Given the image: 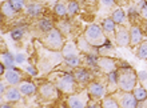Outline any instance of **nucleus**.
Wrapping results in <instances>:
<instances>
[{
    "instance_id": "nucleus-11",
    "label": "nucleus",
    "mask_w": 147,
    "mask_h": 108,
    "mask_svg": "<svg viewBox=\"0 0 147 108\" xmlns=\"http://www.w3.org/2000/svg\"><path fill=\"white\" fill-rule=\"evenodd\" d=\"M5 79H7V81L9 83V84H18V83H20V73L18 72V71H13V70H9L7 71V73H5Z\"/></svg>"
},
{
    "instance_id": "nucleus-40",
    "label": "nucleus",
    "mask_w": 147,
    "mask_h": 108,
    "mask_svg": "<svg viewBox=\"0 0 147 108\" xmlns=\"http://www.w3.org/2000/svg\"><path fill=\"white\" fill-rule=\"evenodd\" d=\"M115 3H118V4H126V3H127V0H115Z\"/></svg>"
},
{
    "instance_id": "nucleus-9",
    "label": "nucleus",
    "mask_w": 147,
    "mask_h": 108,
    "mask_svg": "<svg viewBox=\"0 0 147 108\" xmlns=\"http://www.w3.org/2000/svg\"><path fill=\"white\" fill-rule=\"evenodd\" d=\"M142 32L138 27H132L131 31H130V43H131V46H136V44H139L142 42Z\"/></svg>"
},
{
    "instance_id": "nucleus-25",
    "label": "nucleus",
    "mask_w": 147,
    "mask_h": 108,
    "mask_svg": "<svg viewBox=\"0 0 147 108\" xmlns=\"http://www.w3.org/2000/svg\"><path fill=\"white\" fill-rule=\"evenodd\" d=\"M55 13L59 16H64L66 13H68V12H67V7L63 3H58L55 5Z\"/></svg>"
},
{
    "instance_id": "nucleus-19",
    "label": "nucleus",
    "mask_w": 147,
    "mask_h": 108,
    "mask_svg": "<svg viewBox=\"0 0 147 108\" xmlns=\"http://www.w3.org/2000/svg\"><path fill=\"white\" fill-rule=\"evenodd\" d=\"M112 20L118 24H123L124 20H126V15H124V12L122 9H116L114 13H112Z\"/></svg>"
},
{
    "instance_id": "nucleus-1",
    "label": "nucleus",
    "mask_w": 147,
    "mask_h": 108,
    "mask_svg": "<svg viewBox=\"0 0 147 108\" xmlns=\"http://www.w3.org/2000/svg\"><path fill=\"white\" fill-rule=\"evenodd\" d=\"M135 83H136V75L131 68H126L119 75L118 84H119L120 89H123L126 92H130V91L135 88Z\"/></svg>"
},
{
    "instance_id": "nucleus-2",
    "label": "nucleus",
    "mask_w": 147,
    "mask_h": 108,
    "mask_svg": "<svg viewBox=\"0 0 147 108\" xmlns=\"http://www.w3.org/2000/svg\"><path fill=\"white\" fill-rule=\"evenodd\" d=\"M86 39L90 44L92 46H99V44H103L105 42V36H103V32L98 25L92 24V25H88L87 30H86Z\"/></svg>"
},
{
    "instance_id": "nucleus-41",
    "label": "nucleus",
    "mask_w": 147,
    "mask_h": 108,
    "mask_svg": "<svg viewBox=\"0 0 147 108\" xmlns=\"http://www.w3.org/2000/svg\"><path fill=\"white\" fill-rule=\"evenodd\" d=\"M4 89H5V87H4V83H1V93H4Z\"/></svg>"
},
{
    "instance_id": "nucleus-22",
    "label": "nucleus",
    "mask_w": 147,
    "mask_h": 108,
    "mask_svg": "<svg viewBox=\"0 0 147 108\" xmlns=\"http://www.w3.org/2000/svg\"><path fill=\"white\" fill-rule=\"evenodd\" d=\"M39 28L44 32H50L52 30V21L48 19H42L39 21Z\"/></svg>"
},
{
    "instance_id": "nucleus-15",
    "label": "nucleus",
    "mask_w": 147,
    "mask_h": 108,
    "mask_svg": "<svg viewBox=\"0 0 147 108\" xmlns=\"http://www.w3.org/2000/svg\"><path fill=\"white\" fill-rule=\"evenodd\" d=\"M40 92H42V95L44 97H52L55 96V88L52 87L51 84H44L42 85V88H40Z\"/></svg>"
},
{
    "instance_id": "nucleus-44",
    "label": "nucleus",
    "mask_w": 147,
    "mask_h": 108,
    "mask_svg": "<svg viewBox=\"0 0 147 108\" xmlns=\"http://www.w3.org/2000/svg\"><path fill=\"white\" fill-rule=\"evenodd\" d=\"M136 1H142V0H136Z\"/></svg>"
},
{
    "instance_id": "nucleus-24",
    "label": "nucleus",
    "mask_w": 147,
    "mask_h": 108,
    "mask_svg": "<svg viewBox=\"0 0 147 108\" xmlns=\"http://www.w3.org/2000/svg\"><path fill=\"white\" fill-rule=\"evenodd\" d=\"M67 12H68V15H71V16L76 15L78 12H79V5H78V3L75 0H71L70 3H68V5H67Z\"/></svg>"
},
{
    "instance_id": "nucleus-38",
    "label": "nucleus",
    "mask_w": 147,
    "mask_h": 108,
    "mask_svg": "<svg viewBox=\"0 0 147 108\" xmlns=\"http://www.w3.org/2000/svg\"><path fill=\"white\" fill-rule=\"evenodd\" d=\"M139 79H140L142 81H146V80H147V72H144V71L139 72Z\"/></svg>"
},
{
    "instance_id": "nucleus-39",
    "label": "nucleus",
    "mask_w": 147,
    "mask_h": 108,
    "mask_svg": "<svg viewBox=\"0 0 147 108\" xmlns=\"http://www.w3.org/2000/svg\"><path fill=\"white\" fill-rule=\"evenodd\" d=\"M26 70H27V72H30V73H31V75H36V71H35V68H32L31 66H28L27 68H26Z\"/></svg>"
},
{
    "instance_id": "nucleus-5",
    "label": "nucleus",
    "mask_w": 147,
    "mask_h": 108,
    "mask_svg": "<svg viewBox=\"0 0 147 108\" xmlns=\"http://www.w3.org/2000/svg\"><path fill=\"white\" fill-rule=\"evenodd\" d=\"M98 66L100 67L102 71L110 73L112 71H115V62L110 58H100L98 59Z\"/></svg>"
},
{
    "instance_id": "nucleus-45",
    "label": "nucleus",
    "mask_w": 147,
    "mask_h": 108,
    "mask_svg": "<svg viewBox=\"0 0 147 108\" xmlns=\"http://www.w3.org/2000/svg\"><path fill=\"white\" fill-rule=\"evenodd\" d=\"M146 30H147V23H146Z\"/></svg>"
},
{
    "instance_id": "nucleus-8",
    "label": "nucleus",
    "mask_w": 147,
    "mask_h": 108,
    "mask_svg": "<svg viewBox=\"0 0 147 108\" xmlns=\"http://www.w3.org/2000/svg\"><path fill=\"white\" fill-rule=\"evenodd\" d=\"M116 44L120 47L128 46L130 44V34L124 30H120L118 34H116Z\"/></svg>"
},
{
    "instance_id": "nucleus-33",
    "label": "nucleus",
    "mask_w": 147,
    "mask_h": 108,
    "mask_svg": "<svg viewBox=\"0 0 147 108\" xmlns=\"http://www.w3.org/2000/svg\"><path fill=\"white\" fill-rule=\"evenodd\" d=\"M11 36L13 40H20L22 39V36H23V31L20 30V28H18V30H13V31L11 32Z\"/></svg>"
},
{
    "instance_id": "nucleus-29",
    "label": "nucleus",
    "mask_w": 147,
    "mask_h": 108,
    "mask_svg": "<svg viewBox=\"0 0 147 108\" xmlns=\"http://www.w3.org/2000/svg\"><path fill=\"white\" fill-rule=\"evenodd\" d=\"M118 80H119V75H118V72L116 71H112V72L109 73V81H110V84H114L115 85L116 83H118Z\"/></svg>"
},
{
    "instance_id": "nucleus-30",
    "label": "nucleus",
    "mask_w": 147,
    "mask_h": 108,
    "mask_svg": "<svg viewBox=\"0 0 147 108\" xmlns=\"http://www.w3.org/2000/svg\"><path fill=\"white\" fill-rule=\"evenodd\" d=\"M86 62H87L88 66H92V67L98 66V59L95 58L94 55H87V56H86Z\"/></svg>"
},
{
    "instance_id": "nucleus-35",
    "label": "nucleus",
    "mask_w": 147,
    "mask_h": 108,
    "mask_svg": "<svg viewBox=\"0 0 147 108\" xmlns=\"http://www.w3.org/2000/svg\"><path fill=\"white\" fill-rule=\"evenodd\" d=\"M102 5H105V7H112L114 3H115V0H100Z\"/></svg>"
},
{
    "instance_id": "nucleus-34",
    "label": "nucleus",
    "mask_w": 147,
    "mask_h": 108,
    "mask_svg": "<svg viewBox=\"0 0 147 108\" xmlns=\"http://www.w3.org/2000/svg\"><path fill=\"white\" fill-rule=\"evenodd\" d=\"M128 15H130L131 19L136 17V16H138V11H136V8L135 7H130V9H128Z\"/></svg>"
},
{
    "instance_id": "nucleus-20",
    "label": "nucleus",
    "mask_w": 147,
    "mask_h": 108,
    "mask_svg": "<svg viewBox=\"0 0 147 108\" xmlns=\"http://www.w3.org/2000/svg\"><path fill=\"white\" fill-rule=\"evenodd\" d=\"M27 12L28 15L31 16H39L42 13V5H39V4H30L27 7Z\"/></svg>"
},
{
    "instance_id": "nucleus-37",
    "label": "nucleus",
    "mask_w": 147,
    "mask_h": 108,
    "mask_svg": "<svg viewBox=\"0 0 147 108\" xmlns=\"http://www.w3.org/2000/svg\"><path fill=\"white\" fill-rule=\"evenodd\" d=\"M142 15L144 16L147 19V3L144 4V3H142Z\"/></svg>"
},
{
    "instance_id": "nucleus-17",
    "label": "nucleus",
    "mask_w": 147,
    "mask_h": 108,
    "mask_svg": "<svg viewBox=\"0 0 147 108\" xmlns=\"http://www.w3.org/2000/svg\"><path fill=\"white\" fill-rule=\"evenodd\" d=\"M1 11H3V13L5 16H8V17H11V16L15 15L16 9L13 8V5H12L9 1H7V3H3V7H1Z\"/></svg>"
},
{
    "instance_id": "nucleus-43",
    "label": "nucleus",
    "mask_w": 147,
    "mask_h": 108,
    "mask_svg": "<svg viewBox=\"0 0 147 108\" xmlns=\"http://www.w3.org/2000/svg\"><path fill=\"white\" fill-rule=\"evenodd\" d=\"M87 1H90V3H92V1H95V0H87Z\"/></svg>"
},
{
    "instance_id": "nucleus-12",
    "label": "nucleus",
    "mask_w": 147,
    "mask_h": 108,
    "mask_svg": "<svg viewBox=\"0 0 147 108\" xmlns=\"http://www.w3.org/2000/svg\"><path fill=\"white\" fill-rule=\"evenodd\" d=\"M75 79L79 83H87L90 80V73L86 70H83V68H78L75 71Z\"/></svg>"
},
{
    "instance_id": "nucleus-26",
    "label": "nucleus",
    "mask_w": 147,
    "mask_h": 108,
    "mask_svg": "<svg viewBox=\"0 0 147 108\" xmlns=\"http://www.w3.org/2000/svg\"><path fill=\"white\" fill-rule=\"evenodd\" d=\"M138 58L143 59V60L147 59V42L143 43V44H140L139 50H138Z\"/></svg>"
},
{
    "instance_id": "nucleus-10",
    "label": "nucleus",
    "mask_w": 147,
    "mask_h": 108,
    "mask_svg": "<svg viewBox=\"0 0 147 108\" xmlns=\"http://www.w3.org/2000/svg\"><path fill=\"white\" fill-rule=\"evenodd\" d=\"M19 89L20 92L23 93V95H32V93L36 91V87L32 84L31 81H23V83H20L19 85Z\"/></svg>"
},
{
    "instance_id": "nucleus-46",
    "label": "nucleus",
    "mask_w": 147,
    "mask_h": 108,
    "mask_svg": "<svg viewBox=\"0 0 147 108\" xmlns=\"http://www.w3.org/2000/svg\"><path fill=\"white\" fill-rule=\"evenodd\" d=\"M146 3H147V0H146Z\"/></svg>"
},
{
    "instance_id": "nucleus-32",
    "label": "nucleus",
    "mask_w": 147,
    "mask_h": 108,
    "mask_svg": "<svg viewBox=\"0 0 147 108\" xmlns=\"http://www.w3.org/2000/svg\"><path fill=\"white\" fill-rule=\"evenodd\" d=\"M9 3L13 5L16 11H20L23 8V4H24V0H9Z\"/></svg>"
},
{
    "instance_id": "nucleus-7",
    "label": "nucleus",
    "mask_w": 147,
    "mask_h": 108,
    "mask_svg": "<svg viewBox=\"0 0 147 108\" xmlns=\"http://www.w3.org/2000/svg\"><path fill=\"white\" fill-rule=\"evenodd\" d=\"M120 104H122V107H126V108H134L138 105V100H136V97L134 96V93L127 92L122 96Z\"/></svg>"
},
{
    "instance_id": "nucleus-16",
    "label": "nucleus",
    "mask_w": 147,
    "mask_h": 108,
    "mask_svg": "<svg viewBox=\"0 0 147 108\" xmlns=\"http://www.w3.org/2000/svg\"><path fill=\"white\" fill-rule=\"evenodd\" d=\"M134 96L136 97L138 101H144L147 99V89L142 88V87H138V88L134 89Z\"/></svg>"
},
{
    "instance_id": "nucleus-23",
    "label": "nucleus",
    "mask_w": 147,
    "mask_h": 108,
    "mask_svg": "<svg viewBox=\"0 0 147 108\" xmlns=\"http://www.w3.org/2000/svg\"><path fill=\"white\" fill-rule=\"evenodd\" d=\"M103 30H105L107 34H111V32L115 31V21L112 19H106L103 21Z\"/></svg>"
},
{
    "instance_id": "nucleus-21",
    "label": "nucleus",
    "mask_w": 147,
    "mask_h": 108,
    "mask_svg": "<svg viewBox=\"0 0 147 108\" xmlns=\"http://www.w3.org/2000/svg\"><path fill=\"white\" fill-rule=\"evenodd\" d=\"M68 105H70L71 108H82V107H84V103L78 96H71L70 99H68Z\"/></svg>"
},
{
    "instance_id": "nucleus-4",
    "label": "nucleus",
    "mask_w": 147,
    "mask_h": 108,
    "mask_svg": "<svg viewBox=\"0 0 147 108\" xmlns=\"http://www.w3.org/2000/svg\"><path fill=\"white\" fill-rule=\"evenodd\" d=\"M58 88L63 92H72L75 89V80H74L72 75H70V73L63 75L58 80Z\"/></svg>"
},
{
    "instance_id": "nucleus-31",
    "label": "nucleus",
    "mask_w": 147,
    "mask_h": 108,
    "mask_svg": "<svg viewBox=\"0 0 147 108\" xmlns=\"http://www.w3.org/2000/svg\"><path fill=\"white\" fill-rule=\"evenodd\" d=\"M103 107H106V108H116L118 107V103H116L114 99H106V100L103 101Z\"/></svg>"
},
{
    "instance_id": "nucleus-13",
    "label": "nucleus",
    "mask_w": 147,
    "mask_h": 108,
    "mask_svg": "<svg viewBox=\"0 0 147 108\" xmlns=\"http://www.w3.org/2000/svg\"><path fill=\"white\" fill-rule=\"evenodd\" d=\"M63 56L66 59L76 56V47L74 46L72 43H67L66 46H64V48H63Z\"/></svg>"
},
{
    "instance_id": "nucleus-14",
    "label": "nucleus",
    "mask_w": 147,
    "mask_h": 108,
    "mask_svg": "<svg viewBox=\"0 0 147 108\" xmlns=\"http://www.w3.org/2000/svg\"><path fill=\"white\" fill-rule=\"evenodd\" d=\"M5 97H7L8 101H18L20 99V89L18 91L16 88H9L7 89V92H5Z\"/></svg>"
},
{
    "instance_id": "nucleus-42",
    "label": "nucleus",
    "mask_w": 147,
    "mask_h": 108,
    "mask_svg": "<svg viewBox=\"0 0 147 108\" xmlns=\"http://www.w3.org/2000/svg\"><path fill=\"white\" fill-rule=\"evenodd\" d=\"M0 72H1V73H4V66H1V67H0Z\"/></svg>"
},
{
    "instance_id": "nucleus-36",
    "label": "nucleus",
    "mask_w": 147,
    "mask_h": 108,
    "mask_svg": "<svg viewBox=\"0 0 147 108\" xmlns=\"http://www.w3.org/2000/svg\"><path fill=\"white\" fill-rule=\"evenodd\" d=\"M15 60L18 63H23L24 60H26V56H24V55H22V54H19V55H16V56H15Z\"/></svg>"
},
{
    "instance_id": "nucleus-27",
    "label": "nucleus",
    "mask_w": 147,
    "mask_h": 108,
    "mask_svg": "<svg viewBox=\"0 0 147 108\" xmlns=\"http://www.w3.org/2000/svg\"><path fill=\"white\" fill-rule=\"evenodd\" d=\"M79 48H80L83 52H88L90 48H91V44L88 42H86L84 39H79Z\"/></svg>"
},
{
    "instance_id": "nucleus-6",
    "label": "nucleus",
    "mask_w": 147,
    "mask_h": 108,
    "mask_svg": "<svg viewBox=\"0 0 147 108\" xmlns=\"http://www.w3.org/2000/svg\"><path fill=\"white\" fill-rule=\"evenodd\" d=\"M88 92H90V95H91V96L99 99V97L105 96L106 88L102 84H99V83H91V84H90V87H88Z\"/></svg>"
},
{
    "instance_id": "nucleus-3",
    "label": "nucleus",
    "mask_w": 147,
    "mask_h": 108,
    "mask_svg": "<svg viewBox=\"0 0 147 108\" xmlns=\"http://www.w3.org/2000/svg\"><path fill=\"white\" fill-rule=\"evenodd\" d=\"M46 44L51 50H59L63 46V36L58 30H51L48 36L46 38Z\"/></svg>"
},
{
    "instance_id": "nucleus-28",
    "label": "nucleus",
    "mask_w": 147,
    "mask_h": 108,
    "mask_svg": "<svg viewBox=\"0 0 147 108\" xmlns=\"http://www.w3.org/2000/svg\"><path fill=\"white\" fill-rule=\"evenodd\" d=\"M66 63L70 67H78L79 64H80V59L78 58V56H72V58L66 59Z\"/></svg>"
},
{
    "instance_id": "nucleus-18",
    "label": "nucleus",
    "mask_w": 147,
    "mask_h": 108,
    "mask_svg": "<svg viewBox=\"0 0 147 108\" xmlns=\"http://www.w3.org/2000/svg\"><path fill=\"white\" fill-rule=\"evenodd\" d=\"M15 58L12 56L9 52H4L3 54V63L9 68V70H13V63H15Z\"/></svg>"
}]
</instances>
